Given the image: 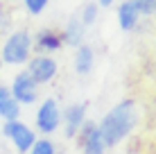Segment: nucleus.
I'll return each mask as SVG.
<instances>
[{
	"label": "nucleus",
	"instance_id": "obj_16",
	"mask_svg": "<svg viewBox=\"0 0 156 154\" xmlns=\"http://www.w3.org/2000/svg\"><path fill=\"white\" fill-rule=\"evenodd\" d=\"M12 30V7L0 2V34H7Z\"/></svg>",
	"mask_w": 156,
	"mask_h": 154
},
{
	"label": "nucleus",
	"instance_id": "obj_14",
	"mask_svg": "<svg viewBox=\"0 0 156 154\" xmlns=\"http://www.w3.org/2000/svg\"><path fill=\"white\" fill-rule=\"evenodd\" d=\"M77 16H79V20H82L84 27H90V25L98 20V16H100V7H98V2H86L84 7H82V12H79Z\"/></svg>",
	"mask_w": 156,
	"mask_h": 154
},
{
	"label": "nucleus",
	"instance_id": "obj_17",
	"mask_svg": "<svg viewBox=\"0 0 156 154\" xmlns=\"http://www.w3.org/2000/svg\"><path fill=\"white\" fill-rule=\"evenodd\" d=\"M48 2H50V0H23V7L30 16H39V14L45 12Z\"/></svg>",
	"mask_w": 156,
	"mask_h": 154
},
{
	"label": "nucleus",
	"instance_id": "obj_6",
	"mask_svg": "<svg viewBox=\"0 0 156 154\" xmlns=\"http://www.w3.org/2000/svg\"><path fill=\"white\" fill-rule=\"evenodd\" d=\"M9 91H12L14 100L20 107H23V104H34L36 100H39V84L30 77V73L25 70V68L14 75L12 84H9Z\"/></svg>",
	"mask_w": 156,
	"mask_h": 154
},
{
	"label": "nucleus",
	"instance_id": "obj_13",
	"mask_svg": "<svg viewBox=\"0 0 156 154\" xmlns=\"http://www.w3.org/2000/svg\"><path fill=\"white\" fill-rule=\"evenodd\" d=\"M93 66H95V50L88 43L79 45L77 52H75V73L79 77H86V75H90Z\"/></svg>",
	"mask_w": 156,
	"mask_h": 154
},
{
	"label": "nucleus",
	"instance_id": "obj_7",
	"mask_svg": "<svg viewBox=\"0 0 156 154\" xmlns=\"http://www.w3.org/2000/svg\"><path fill=\"white\" fill-rule=\"evenodd\" d=\"M75 138L79 143L82 154H106V145H104V141H102V136H100L98 123H93V120H86Z\"/></svg>",
	"mask_w": 156,
	"mask_h": 154
},
{
	"label": "nucleus",
	"instance_id": "obj_4",
	"mask_svg": "<svg viewBox=\"0 0 156 154\" xmlns=\"http://www.w3.org/2000/svg\"><path fill=\"white\" fill-rule=\"evenodd\" d=\"M61 107L55 98H45L43 102L36 107L34 113V131H41L43 136H50L61 127Z\"/></svg>",
	"mask_w": 156,
	"mask_h": 154
},
{
	"label": "nucleus",
	"instance_id": "obj_9",
	"mask_svg": "<svg viewBox=\"0 0 156 154\" xmlns=\"http://www.w3.org/2000/svg\"><path fill=\"white\" fill-rule=\"evenodd\" d=\"M32 45H34L36 55H52V52H57V50L63 48L61 32H55L50 27L39 30L34 36H32Z\"/></svg>",
	"mask_w": 156,
	"mask_h": 154
},
{
	"label": "nucleus",
	"instance_id": "obj_20",
	"mask_svg": "<svg viewBox=\"0 0 156 154\" xmlns=\"http://www.w3.org/2000/svg\"><path fill=\"white\" fill-rule=\"evenodd\" d=\"M2 66H5V63H2V59H0V73H2Z\"/></svg>",
	"mask_w": 156,
	"mask_h": 154
},
{
	"label": "nucleus",
	"instance_id": "obj_21",
	"mask_svg": "<svg viewBox=\"0 0 156 154\" xmlns=\"http://www.w3.org/2000/svg\"><path fill=\"white\" fill-rule=\"evenodd\" d=\"M57 154H63V152H57Z\"/></svg>",
	"mask_w": 156,
	"mask_h": 154
},
{
	"label": "nucleus",
	"instance_id": "obj_5",
	"mask_svg": "<svg viewBox=\"0 0 156 154\" xmlns=\"http://www.w3.org/2000/svg\"><path fill=\"white\" fill-rule=\"evenodd\" d=\"M25 70L30 73V77L34 79L39 86H43V84H50V82L57 79L59 63H57L55 57H50V55H34L25 63Z\"/></svg>",
	"mask_w": 156,
	"mask_h": 154
},
{
	"label": "nucleus",
	"instance_id": "obj_3",
	"mask_svg": "<svg viewBox=\"0 0 156 154\" xmlns=\"http://www.w3.org/2000/svg\"><path fill=\"white\" fill-rule=\"evenodd\" d=\"M2 136L12 143L14 150L18 154H27L32 150V145H34V141L39 138L36 131L32 129L27 123H23L20 118L18 120H7V123L2 125Z\"/></svg>",
	"mask_w": 156,
	"mask_h": 154
},
{
	"label": "nucleus",
	"instance_id": "obj_18",
	"mask_svg": "<svg viewBox=\"0 0 156 154\" xmlns=\"http://www.w3.org/2000/svg\"><path fill=\"white\" fill-rule=\"evenodd\" d=\"M138 9H140V16H152L156 14V0H136Z\"/></svg>",
	"mask_w": 156,
	"mask_h": 154
},
{
	"label": "nucleus",
	"instance_id": "obj_1",
	"mask_svg": "<svg viewBox=\"0 0 156 154\" xmlns=\"http://www.w3.org/2000/svg\"><path fill=\"white\" fill-rule=\"evenodd\" d=\"M138 125V107L133 100H120L111 111H106L98 123L100 136L104 141L106 150L120 145L122 141L136 129Z\"/></svg>",
	"mask_w": 156,
	"mask_h": 154
},
{
	"label": "nucleus",
	"instance_id": "obj_8",
	"mask_svg": "<svg viewBox=\"0 0 156 154\" xmlns=\"http://www.w3.org/2000/svg\"><path fill=\"white\" fill-rule=\"evenodd\" d=\"M86 113H88V104L86 102L68 104V107L61 111V125H63L66 138H75V136H77V131L82 129V125L86 123Z\"/></svg>",
	"mask_w": 156,
	"mask_h": 154
},
{
	"label": "nucleus",
	"instance_id": "obj_19",
	"mask_svg": "<svg viewBox=\"0 0 156 154\" xmlns=\"http://www.w3.org/2000/svg\"><path fill=\"white\" fill-rule=\"evenodd\" d=\"M115 0H98V7H111Z\"/></svg>",
	"mask_w": 156,
	"mask_h": 154
},
{
	"label": "nucleus",
	"instance_id": "obj_15",
	"mask_svg": "<svg viewBox=\"0 0 156 154\" xmlns=\"http://www.w3.org/2000/svg\"><path fill=\"white\" fill-rule=\"evenodd\" d=\"M57 145L52 138H48V136H43V138H36L34 145H32V150L27 154H57Z\"/></svg>",
	"mask_w": 156,
	"mask_h": 154
},
{
	"label": "nucleus",
	"instance_id": "obj_12",
	"mask_svg": "<svg viewBox=\"0 0 156 154\" xmlns=\"http://www.w3.org/2000/svg\"><path fill=\"white\" fill-rule=\"evenodd\" d=\"M0 118H2L5 123L20 118V104L14 100L9 86H5V84H0Z\"/></svg>",
	"mask_w": 156,
	"mask_h": 154
},
{
	"label": "nucleus",
	"instance_id": "obj_11",
	"mask_svg": "<svg viewBox=\"0 0 156 154\" xmlns=\"http://www.w3.org/2000/svg\"><path fill=\"white\" fill-rule=\"evenodd\" d=\"M84 39H86V27L82 25V20H79V16H70L66 23V27L61 32V41L63 45H70L77 50L79 45H84Z\"/></svg>",
	"mask_w": 156,
	"mask_h": 154
},
{
	"label": "nucleus",
	"instance_id": "obj_2",
	"mask_svg": "<svg viewBox=\"0 0 156 154\" xmlns=\"http://www.w3.org/2000/svg\"><path fill=\"white\" fill-rule=\"evenodd\" d=\"M32 32L30 30H14L5 36L0 48V59L5 66H25L32 57Z\"/></svg>",
	"mask_w": 156,
	"mask_h": 154
},
{
	"label": "nucleus",
	"instance_id": "obj_10",
	"mask_svg": "<svg viewBox=\"0 0 156 154\" xmlns=\"http://www.w3.org/2000/svg\"><path fill=\"white\" fill-rule=\"evenodd\" d=\"M140 23V9H138L136 0H125L118 5V25L122 32H131Z\"/></svg>",
	"mask_w": 156,
	"mask_h": 154
}]
</instances>
